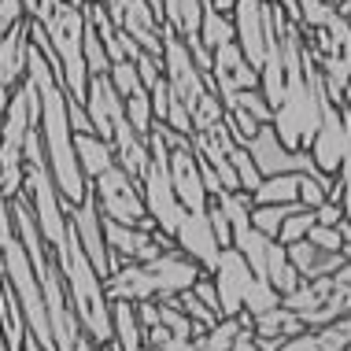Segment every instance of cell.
Returning <instances> with one entry per match:
<instances>
[{
  "label": "cell",
  "mask_w": 351,
  "mask_h": 351,
  "mask_svg": "<svg viewBox=\"0 0 351 351\" xmlns=\"http://www.w3.org/2000/svg\"><path fill=\"white\" fill-rule=\"evenodd\" d=\"M200 274H204L200 263L189 259L185 252L170 248V252H159L156 259H145V263H119L104 278V292H108V300H126V303L170 300L178 292L193 289V281Z\"/></svg>",
  "instance_id": "cell-1"
},
{
  "label": "cell",
  "mask_w": 351,
  "mask_h": 351,
  "mask_svg": "<svg viewBox=\"0 0 351 351\" xmlns=\"http://www.w3.org/2000/svg\"><path fill=\"white\" fill-rule=\"evenodd\" d=\"M56 263H60V274L67 281L71 303H74V315H78L85 337L93 340L97 348L111 344L115 340V326H111V300L104 292V278L93 270L89 255H85L78 233L67 230L63 244L56 248Z\"/></svg>",
  "instance_id": "cell-2"
},
{
  "label": "cell",
  "mask_w": 351,
  "mask_h": 351,
  "mask_svg": "<svg viewBox=\"0 0 351 351\" xmlns=\"http://www.w3.org/2000/svg\"><path fill=\"white\" fill-rule=\"evenodd\" d=\"M23 196L34 207L37 230H41L45 244L56 252L71 230V218H67V207H63L60 189L52 182V170H49L45 145H41V130L37 126H30V134L23 141Z\"/></svg>",
  "instance_id": "cell-3"
},
{
  "label": "cell",
  "mask_w": 351,
  "mask_h": 351,
  "mask_svg": "<svg viewBox=\"0 0 351 351\" xmlns=\"http://www.w3.org/2000/svg\"><path fill=\"white\" fill-rule=\"evenodd\" d=\"M211 281H215V292H218V311H222V318L241 315V311H248L255 318V315H263V311H270L281 303V292L274 289L270 281L255 278L252 267L244 263V255L237 252L233 244H226V248L218 252Z\"/></svg>",
  "instance_id": "cell-4"
},
{
  "label": "cell",
  "mask_w": 351,
  "mask_h": 351,
  "mask_svg": "<svg viewBox=\"0 0 351 351\" xmlns=\"http://www.w3.org/2000/svg\"><path fill=\"white\" fill-rule=\"evenodd\" d=\"M93 196H97V207L104 218H115L122 226H145V230H156L145 196H141V182L130 178L119 163L111 170H104L100 178H93Z\"/></svg>",
  "instance_id": "cell-5"
},
{
  "label": "cell",
  "mask_w": 351,
  "mask_h": 351,
  "mask_svg": "<svg viewBox=\"0 0 351 351\" xmlns=\"http://www.w3.org/2000/svg\"><path fill=\"white\" fill-rule=\"evenodd\" d=\"M344 141H348V111L340 104L326 100L322 104V122L315 130L307 145V156L326 178H337L340 170V159H344Z\"/></svg>",
  "instance_id": "cell-6"
},
{
  "label": "cell",
  "mask_w": 351,
  "mask_h": 351,
  "mask_svg": "<svg viewBox=\"0 0 351 351\" xmlns=\"http://www.w3.org/2000/svg\"><path fill=\"white\" fill-rule=\"evenodd\" d=\"M67 218H71V230L78 233L85 255H89L93 270H97L100 278H108L111 259H108V241H104V215L97 207V196H93V185H85V196L78 204L67 207Z\"/></svg>",
  "instance_id": "cell-7"
},
{
  "label": "cell",
  "mask_w": 351,
  "mask_h": 351,
  "mask_svg": "<svg viewBox=\"0 0 351 351\" xmlns=\"http://www.w3.org/2000/svg\"><path fill=\"white\" fill-rule=\"evenodd\" d=\"M248 156H252V163L259 167V174L263 178H270V174H292V170H303V174H315V163H311V156L307 152H292V148H285L278 134H274V126L270 122H263L259 130H255V137L248 141ZM322 174V170H318Z\"/></svg>",
  "instance_id": "cell-8"
},
{
  "label": "cell",
  "mask_w": 351,
  "mask_h": 351,
  "mask_svg": "<svg viewBox=\"0 0 351 351\" xmlns=\"http://www.w3.org/2000/svg\"><path fill=\"white\" fill-rule=\"evenodd\" d=\"M174 244H178V252H185L189 259L200 263L204 274L215 270L218 252H222V244H218V237L211 230L207 211H185L182 222H178V230H174Z\"/></svg>",
  "instance_id": "cell-9"
},
{
  "label": "cell",
  "mask_w": 351,
  "mask_h": 351,
  "mask_svg": "<svg viewBox=\"0 0 351 351\" xmlns=\"http://www.w3.org/2000/svg\"><path fill=\"white\" fill-rule=\"evenodd\" d=\"M167 170H170V185L178 193V204L185 211H207V189H204V174H200V163H196V152L193 145H182V148H170V159H167Z\"/></svg>",
  "instance_id": "cell-10"
},
{
  "label": "cell",
  "mask_w": 351,
  "mask_h": 351,
  "mask_svg": "<svg viewBox=\"0 0 351 351\" xmlns=\"http://www.w3.org/2000/svg\"><path fill=\"white\" fill-rule=\"evenodd\" d=\"M211 82H215L218 97L230 100L233 93H241V89H259V71L244 60L241 45L230 41V45H222V49L211 52Z\"/></svg>",
  "instance_id": "cell-11"
},
{
  "label": "cell",
  "mask_w": 351,
  "mask_h": 351,
  "mask_svg": "<svg viewBox=\"0 0 351 351\" xmlns=\"http://www.w3.org/2000/svg\"><path fill=\"white\" fill-rule=\"evenodd\" d=\"M230 15H233L237 45H241L244 60L259 71L263 52H267V37H263V0H237Z\"/></svg>",
  "instance_id": "cell-12"
},
{
  "label": "cell",
  "mask_w": 351,
  "mask_h": 351,
  "mask_svg": "<svg viewBox=\"0 0 351 351\" xmlns=\"http://www.w3.org/2000/svg\"><path fill=\"white\" fill-rule=\"evenodd\" d=\"M281 351H351V311L311 333H296L281 344Z\"/></svg>",
  "instance_id": "cell-13"
},
{
  "label": "cell",
  "mask_w": 351,
  "mask_h": 351,
  "mask_svg": "<svg viewBox=\"0 0 351 351\" xmlns=\"http://www.w3.org/2000/svg\"><path fill=\"white\" fill-rule=\"evenodd\" d=\"M285 252H289V263L296 267V274L303 281H315V278H329V274H337L344 267V255L340 252H322L315 244L303 237L296 244H285Z\"/></svg>",
  "instance_id": "cell-14"
},
{
  "label": "cell",
  "mask_w": 351,
  "mask_h": 351,
  "mask_svg": "<svg viewBox=\"0 0 351 351\" xmlns=\"http://www.w3.org/2000/svg\"><path fill=\"white\" fill-rule=\"evenodd\" d=\"M74 156H78L85 182H93L104 170L115 167V148H111V141H104L97 134H74Z\"/></svg>",
  "instance_id": "cell-15"
},
{
  "label": "cell",
  "mask_w": 351,
  "mask_h": 351,
  "mask_svg": "<svg viewBox=\"0 0 351 351\" xmlns=\"http://www.w3.org/2000/svg\"><path fill=\"white\" fill-rule=\"evenodd\" d=\"M307 329V322H303L296 311H289L285 303H278V307L263 311V315L252 318V333L255 337H274V340H289Z\"/></svg>",
  "instance_id": "cell-16"
},
{
  "label": "cell",
  "mask_w": 351,
  "mask_h": 351,
  "mask_svg": "<svg viewBox=\"0 0 351 351\" xmlns=\"http://www.w3.org/2000/svg\"><path fill=\"white\" fill-rule=\"evenodd\" d=\"M300 174L303 170L263 178L252 193V204H300Z\"/></svg>",
  "instance_id": "cell-17"
},
{
  "label": "cell",
  "mask_w": 351,
  "mask_h": 351,
  "mask_svg": "<svg viewBox=\"0 0 351 351\" xmlns=\"http://www.w3.org/2000/svg\"><path fill=\"white\" fill-rule=\"evenodd\" d=\"M204 15V0H163V26L178 37H196Z\"/></svg>",
  "instance_id": "cell-18"
},
{
  "label": "cell",
  "mask_w": 351,
  "mask_h": 351,
  "mask_svg": "<svg viewBox=\"0 0 351 351\" xmlns=\"http://www.w3.org/2000/svg\"><path fill=\"white\" fill-rule=\"evenodd\" d=\"M196 37L204 41L207 52L222 49V45L237 41V30H233V15L226 12H215L211 4H204V15H200V30H196Z\"/></svg>",
  "instance_id": "cell-19"
},
{
  "label": "cell",
  "mask_w": 351,
  "mask_h": 351,
  "mask_svg": "<svg viewBox=\"0 0 351 351\" xmlns=\"http://www.w3.org/2000/svg\"><path fill=\"white\" fill-rule=\"evenodd\" d=\"M226 108H237V111H244V115H252L255 122H270L274 119V108H270V100L263 97L259 89H241V93H233L230 100H222Z\"/></svg>",
  "instance_id": "cell-20"
},
{
  "label": "cell",
  "mask_w": 351,
  "mask_h": 351,
  "mask_svg": "<svg viewBox=\"0 0 351 351\" xmlns=\"http://www.w3.org/2000/svg\"><path fill=\"white\" fill-rule=\"evenodd\" d=\"M311 226H315V211H311V207H303V204H296L289 211V218L281 222L278 241L281 244H296V241H303V237L311 233Z\"/></svg>",
  "instance_id": "cell-21"
},
{
  "label": "cell",
  "mask_w": 351,
  "mask_h": 351,
  "mask_svg": "<svg viewBox=\"0 0 351 351\" xmlns=\"http://www.w3.org/2000/svg\"><path fill=\"white\" fill-rule=\"evenodd\" d=\"M108 78H111V85L119 89V97H122V100L145 89V82H141V74H137V63H134V60L111 63V67H108Z\"/></svg>",
  "instance_id": "cell-22"
},
{
  "label": "cell",
  "mask_w": 351,
  "mask_h": 351,
  "mask_svg": "<svg viewBox=\"0 0 351 351\" xmlns=\"http://www.w3.org/2000/svg\"><path fill=\"white\" fill-rule=\"evenodd\" d=\"M82 56H85V67H89V74H108L111 60H108V52H104L100 34L93 30L89 23H85V37H82Z\"/></svg>",
  "instance_id": "cell-23"
},
{
  "label": "cell",
  "mask_w": 351,
  "mask_h": 351,
  "mask_svg": "<svg viewBox=\"0 0 351 351\" xmlns=\"http://www.w3.org/2000/svg\"><path fill=\"white\" fill-rule=\"evenodd\" d=\"M156 303H159V326L163 329H170V333H178V337H196V326L189 322V315L174 300H156Z\"/></svg>",
  "instance_id": "cell-24"
},
{
  "label": "cell",
  "mask_w": 351,
  "mask_h": 351,
  "mask_svg": "<svg viewBox=\"0 0 351 351\" xmlns=\"http://www.w3.org/2000/svg\"><path fill=\"white\" fill-rule=\"evenodd\" d=\"M122 108H126L130 126H134L141 137H148V130H152V100H148V93L141 89V93H134V97H126Z\"/></svg>",
  "instance_id": "cell-25"
},
{
  "label": "cell",
  "mask_w": 351,
  "mask_h": 351,
  "mask_svg": "<svg viewBox=\"0 0 351 351\" xmlns=\"http://www.w3.org/2000/svg\"><path fill=\"white\" fill-rule=\"evenodd\" d=\"M230 163H233V170H237V178H241V189H244V193H255V185L263 182V174H259V167L252 163L248 148H244V145H233V148H230Z\"/></svg>",
  "instance_id": "cell-26"
},
{
  "label": "cell",
  "mask_w": 351,
  "mask_h": 351,
  "mask_svg": "<svg viewBox=\"0 0 351 351\" xmlns=\"http://www.w3.org/2000/svg\"><path fill=\"white\" fill-rule=\"evenodd\" d=\"M226 130H230V137L237 141V145H248V141L255 137V130L263 126V122H255L252 115H244V111H237V108H226Z\"/></svg>",
  "instance_id": "cell-27"
},
{
  "label": "cell",
  "mask_w": 351,
  "mask_h": 351,
  "mask_svg": "<svg viewBox=\"0 0 351 351\" xmlns=\"http://www.w3.org/2000/svg\"><path fill=\"white\" fill-rule=\"evenodd\" d=\"M307 241L315 244V248H322V252H340V244H344V237H340V230L337 226H311V233H307Z\"/></svg>",
  "instance_id": "cell-28"
},
{
  "label": "cell",
  "mask_w": 351,
  "mask_h": 351,
  "mask_svg": "<svg viewBox=\"0 0 351 351\" xmlns=\"http://www.w3.org/2000/svg\"><path fill=\"white\" fill-rule=\"evenodd\" d=\"M23 19H26L23 0H0V37L12 30V26H19Z\"/></svg>",
  "instance_id": "cell-29"
},
{
  "label": "cell",
  "mask_w": 351,
  "mask_h": 351,
  "mask_svg": "<svg viewBox=\"0 0 351 351\" xmlns=\"http://www.w3.org/2000/svg\"><path fill=\"white\" fill-rule=\"evenodd\" d=\"M67 119H71V130H74V134H93L89 111H85L82 100H71V97H67Z\"/></svg>",
  "instance_id": "cell-30"
},
{
  "label": "cell",
  "mask_w": 351,
  "mask_h": 351,
  "mask_svg": "<svg viewBox=\"0 0 351 351\" xmlns=\"http://www.w3.org/2000/svg\"><path fill=\"white\" fill-rule=\"evenodd\" d=\"M340 218H344V207H340V200H326L315 207V222L318 226H337Z\"/></svg>",
  "instance_id": "cell-31"
},
{
  "label": "cell",
  "mask_w": 351,
  "mask_h": 351,
  "mask_svg": "<svg viewBox=\"0 0 351 351\" xmlns=\"http://www.w3.org/2000/svg\"><path fill=\"white\" fill-rule=\"evenodd\" d=\"M230 351H259V348H255V340H252V329H248V333L237 337V344H233Z\"/></svg>",
  "instance_id": "cell-32"
},
{
  "label": "cell",
  "mask_w": 351,
  "mask_h": 351,
  "mask_svg": "<svg viewBox=\"0 0 351 351\" xmlns=\"http://www.w3.org/2000/svg\"><path fill=\"white\" fill-rule=\"evenodd\" d=\"M204 4H211V8H215V12H226V15H230V12H233V4H237V0H204Z\"/></svg>",
  "instance_id": "cell-33"
},
{
  "label": "cell",
  "mask_w": 351,
  "mask_h": 351,
  "mask_svg": "<svg viewBox=\"0 0 351 351\" xmlns=\"http://www.w3.org/2000/svg\"><path fill=\"white\" fill-rule=\"evenodd\" d=\"M74 351H97V344H93L89 337H78V348H74Z\"/></svg>",
  "instance_id": "cell-34"
},
{
  "label": "cell",
  "mask_w": 351,
  "mask_h": 351,
  "mask_svg": "<svg viewBox=\"0 0 351 351\" xmlns=\"http://www.w3.org/2000/svg\"><path fill=\"white\" fill-rule=\"evenodd\" d=\"M333 8H337V12L344 15V19H351V0H340V4H333Z\"/></svg>",
  "instance_id": "cell-35"
},
{
  "label": "cell",
  "mask_w": 351,
  "mask_h": 351,
  "mask_svg": "<svg viewBox=\"0 0 351 351\" xmlns=\"http://www.w3.org/2000/svg\"><path fill=\"white\" fill-rule=\"evenodd\" d=\"M0 351H12L8 348V337H4V326H0Z\"/></svg>",
  "instance_id": "cell-36"
},
{
  "label": "cell",
  "mask_w": 351,
  "mask_h": 351,
  "mask_svg": "<svg viewBox=\"0 0 351 351\" xmlns=\"http://www.w3.org/2000/svg\"><path fill=\"white\" fill-rule=\"evenodd\" d=\"M100 351H119V348H115V340H111V344H104Z\"/></svg>",
  "instance_id": "cell-37"
},
{
  "label": "cell",
  "mask_w": 351,
  "mask_h": 351,
  "mask_svg": "<svg viewBox=\"0 0 351 351\" xmlns=\"http://www.w3.org/2000/svg\"><path fill=\"white\" fill-rule=\"evenodd\" d=\"M348 23H351V19H348Z\"/></svg>",
  "instance_id": "cell-38"
},
{
  "label": "cell",
  "mask_w": 351,
  "mask_h": 351,
  "mask_svg": "<svg viewBox=\"0 0 351 351\" xmlns=\"http://www.w3.org/2000/svg\"><path fill=\"white\" fill-rule=\"evenodd\" d=\"M19 351H23V348H19Z\"/></svg>",
  "instance_id": "cell-39"
}]
</instances>
